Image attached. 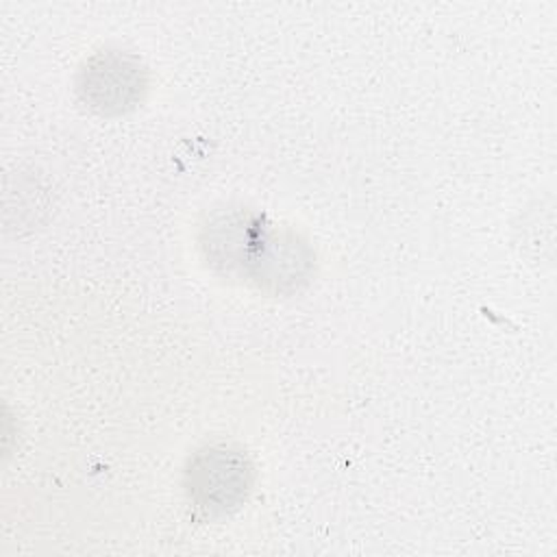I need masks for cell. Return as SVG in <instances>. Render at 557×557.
I'll return each instance as SVG.
<instances>
[{"instance_id": "cell-1", "label": "cell", "mask_w": 557, "mask_h": 557, "mask_svg": "<svg viewBox=\"0 0 557 557\" xmlns=\"http://www.w3.org/2000/svg\"><path fill=\"white\" fill-rule=\"evenodd\" d=\"M246 468L235 463L226 453L205 457L202 466L191 472V492L198 496L200 507L222 511L242 498L246 490Z\"/></svg>"}, {"instance_id": "cell-2", "label": "cell", "mask_w": 557, "mask_h": 557, "mask_svg": "<svg viewBox=\"0 0 557 557\" xmlns=\"http://www.w3.org/2000/svg\"><path fill=\"white\" fill-rule=\"evenodd\" d=\"M89 94H96V102L102 109H120L128 102L131 96L137 94V72L135 67H126L124 63H102L98 67H94L91 76L85 83Z\"/></svg>"}]
</instances>
